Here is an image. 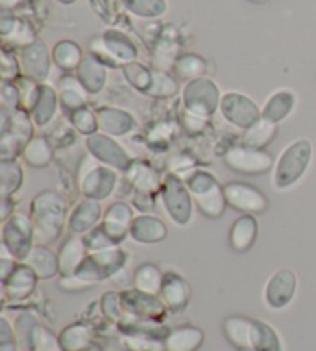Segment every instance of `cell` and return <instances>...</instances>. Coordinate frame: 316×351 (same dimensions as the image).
<instances>
[{"mask_svg": "<svg viewBox=\"0 0 316 351\" xmlns=\"http://www.w3.org/2000/svg\"><path fill=\"white\" fill-rule=\"evenodd\" d=\"M65 197L54 190L36 194L30 205V219L34 228L36 245H49L60 237L67 221Z\"/></svg>", "mask_w": 316, "mask_h": 351, "instance_id": "obj_1", "label": "cell"}, {"mask_svg": "<svg viewBox=\"0 0 316 351\" xmlns=\"http://www.w3.org/2000/svg\"><path fill=\"white\" fill-rule=\"evenodd\" d=\"M33 119L22 108H0V158L16 159L33 139Z\"/></svg>", "mask_w": 316, "mask_h": 351, "instance_id": "obj_2", "label": "cell"}, {"mask_svg": "<svg viewBox=\"0 0 316 351\" xmlns=\"http://www.w3.org/2000/svg\"><path fill=\"white\" fill-rule=\"evenodd\" d=\"M312 160V143L298 139L282 149L273 165V185L276 190H287L307 171Z\"/></svg>", "mask_w": 316, "mask_h": 351, "instance_id": "obj_3", "label": "cell"}, {"mask_svg": "<svg viewBox=\"0 0 316 351\" xmlns=\"http://www.w3.org/2000/svg\"><path fill=\"white\" fill-rule=\"evenodd\" d=\"M185 185L194 205L205 217L218 219L224 215L227 206L224 186H221L213 174L205 170H193L185 178Z\"/></svg>", "mask_w": 316, "mask_h": 351, "instance_id": "obj_4", "label": "cell"}, {"mask_svg": "<svg viewBox=\"0 0 316 351\" xmlns=\"http://www.w3.org/2000/svg\"><path fill=\"white\" fill-rule=\"evenodd\" d=\"M116 184V170L100 164L91 154L82 159L78 171V186L82 196L100 202V200H105L111 196Z\"/></svg>", "mask_w": 316, "mask_h": 351, "instance_id": "obj_5", "label": "cell"}, {"mask_svg": "<svg viewBox=\"0 0 316 351\" xmlns=\"http://www.w3.org/2000/svg\"><path fill=\"white\" fill-rule=\"evenodd\" d=\"M125 263L126 253L124 250L121 247H111L100 250V252L88 253L74 274L94 285L100 280L115 278L117 273L122 271Z\"/></svg>", "mask_w": 316, "mask_h": 351, "instance_id": "obj_6", "label": "cell"}, {"mask_svg": "<svg viewBox=\"0 0 316 351\" xmlns=\"http://www.w3.org/2000/svg\"><path fill=\"white\" fill-rule=\"evenodd\" d=\"M159 193L162 205L170 219L181 227L187 225L192 219L193 197L185 185V180H182L178 174L167 173L162 178Z\"/></svg>", "mask_w": 316, "mask_h": 351, "instance_id": "obj_7", "label": "cell"}, {"mask_svg": "<svg viewBox=\"0 0 316 351\" xmlns=\"http://www.w3.org/2000/svg\"><path fill=\"white\" fill-rule=\"evenodd\" d=\"M221 93L212 79L198 77L190 80L182 91V102L185 111L194 116L208 119L219 110Z\"/></svg>", "mask_w": 316, "mask_h": 351, "instance_id": "obj_8", "label": "cell"}, {"mask_svg": "<svg viewBox=\"0 0 316 351\" xmlns=\"http://www.w3.org/2000/svg\"><path fill=\"white\" fill-rule=\"evenodd\" d=\"M34 243V228L30 216L14 213L2 222V247L19 262H23Z\"/></svg>", "mask_w": 316, "mask_h": 351, "instance_id": "obj_9", "label": "cell"}, {"mask_svg": "<svg viewBox=\"0 0 316 351\" xmlns=\"http://www.w3.org/2000/svg\"><path fill=\"white\" fill-rule=\"evenodd\" d=\"M224 164L239 174L258 176L270 171L275 165V159L265 149L239 145L224 154Z\"/></svg>", "mask_w": 316, "mask_h": 351, "instance_id": "obj_10", "label": "cell"}, {"mask_svg": "<svg viewBox=\"0 0 316 351\" xmlns=\"http://www.w3.org/2000/svg\"><path fill=\"white\" fill-rule=\"evenodd\" d=\"M227 206L242 215H262L269 208V199L259 188L244 182H229L224 185Z\"/></svg>", "mask_w": 316, "mask_h": 351, "instance_id": "obj_11", "label": "cell"}, {"mask_svg": "<svg viewBox=\"0 0 316 351\" xmlns=\"http://www.w3.org/2000/svg\"><path fill=\"white\" fill-rule=\"evenodd\" d=\"M219 111L227 122L242 130H247L262 117L259 106L249 96L235 91L223 94Z\"/></svg>", "mask_w": 316, "mask_h": 351, "instance_id": "obj_12", "label": "cell"}, {"mask_svg": "<svg viewBox=\"0 0 316 351\" xmlns=\"http://www.w3.org/2000/svg\"><path fill=\"white\" fill-rule=\"evenodd\" d=\"M85 147L94 159L116 171L125 173L133 164L128 153L111 136L99 133V131L87 137Z\"/></svg>", "mask_w": 316, "mask_h": 351, "instance_id": "obj_13", "label": "cell"}, {"mask_svg": "<svg viewBox=\"0 0 316 351\" xmlns=\"http://www.w3.org/2000/svg\"><path fill=\"white\" fill-rule=\"evenodd\" d=\"M99 43V54L94 56L98 58L102 64H106L111 66H117V64H130L135 62L137 58V49L136 45L131 42L128 36L117 29H106L105 33L98 39Z\"/></svg>", "mask_w": 316, "mask_h": 351, "instance_id": "obj_14", "label": "cell"}, {"mask_svg": "<svg viewBox=\"0 0 316 351\" xmlns=\"http://www.w3.org/2000/svg\"><path fill=\"white\" fill-rule=\"evenodd\" d=\"M52 56L45 43L41 39H36L30 45L21 48L19 53V64L23 77L34 80L37 84H43L52 70Z\"/></svg>", "mask_w": 316, "mask_h": 351, "instance_id": "obj_15", "label": "cell"}, {"mask_svg": "<svg viewBox=\"0 0 316 351\" xmlns=\"http://www.w3.org/2000/svg\"><path fill=\"white\" fill-rule=\"evenodd\" d=\"M296 288H298V279L292 269H278L270 276L264 287V300L271 310H282L292 302Z\"/></svg>", "mask_w": 316, "mask_h": 351, "instance_id": "obj_16", "label": "cell"}, {"mask_svg": "<svg viewBox=\"0 0 316 351\" xmlns=\"http://www.w3.org/2000/svg\"><path fill=\"white\" fill-rule=\"evenodd\" d=\"M121 298L126 317L157 321V319H161L167 311L166 305L162 304L159 296H151V294L137 291L135 288H133V290L122 291Z\"/></svg>", "mask_w": 316, "mask_h": 351, "instance_id": "obj_17", "label": "cell"}, {"mask_svg": "<svg viewBox=\"0 0 316 351\" xmlns=\"http://www.w3.org/2000/svg\"><path fill=\"white\" fill-rule=\"evenodd\" d=\"M133 219H135V213L128 204L115 202L106 208L99 225L116 245H121L125 237L130 236V225Z\"/></svg>", "mask_w": 316, "mask_h": 351, "instance_id": "obj_18", "label": "cell"}, {"mask_svg": "<svg viewBox=\"0 0 316 351\" xmlns=\"http://www.w3.org/2000/svg\"><path fill=\"white\" fill-rule=\"evenodd\" d=\"M159 298L166 308L170 311H182L187 308L192 298V288L185 278L181 274L168 271L163 276Z\"/></svg>", "mask_w": 316, "mask_h": 351, "instance_id": "obj_19", "label": "cell"}, {"mask_svg": "<svg viewBox=\"0 0 316 351\" xmlns=\"http://www.w3.org/2000/svg\"><path fill=\"white\" fill-rule=\"evenodd\" d=\"M99 133L111 137H121L131 133L136 127V121L128 111H124L116 106H102L96 110Z\"/></svg>", "mask_w": 316, "mask_h": 351, "instance_id": "obj_20", "label": "cell"}, {"mask_svg": "<svg viewBox=\"0 0 316 351\" xmlns=\"http://www.w3.org/2000/svg\"><path fill=\"white\" fill-rule=\"evenodd\" d=\"M102 217V208L98 200L84 197L69 213L68 228L71 230L73 234L84 236L94 227H98Z\"/></svg>", "mask_w": 316, "mask_h": 351, "instance_id": "obj_21", "label": "cell"}, {"mask_svg": "<svg viewBox=\"0 0 316 351\" xmlns=\"http://www.w3.org/2000/svg\"><path fill=\"white\" fill-rule=\"evenodd\" d=\"M39 278L34 274L33 269L23 262H19L8 278L2 282L3 298L10 300H23L33 294Z\"/></svg>", "mask_w": 316, "mask_h": 351, "instance_id": "obj_22", "label": "cell"}, {"mask_svg": "<svg viewBox=\"0 0 316 351\" xmlns=\"http://www.w3.org/2000/svg\"><path fill=\"white\" fill-rule=\"evenodd\" d=\"M168 234L167 225L159 217L151 216L148 213L135 216L130 225V237L137 243L144 245H153L166 241Z\"/></svg>", "mask_w": 316, "mask_h": 351, "instance_id": "obj_23", "label": "cell"}, {"mask_svg": "<svg viewBox=\"0 0 316 351\" xmlns=\"http://www.w3.org/2000/svg\"><path fill=\"white\" fill-rule=\"evenodd\" d=\"M125 178L128 184L135 188L136 193L142 194H153L161 191L162 179L159 173H157L153 167L141 160H133L128 170L125 171Z\"/></svg>", "mask_w": 316, "mask_h": 351, "instance_id": "obj_24", "label": "cell"}, {"mask_svg": "<svg viewBox=\"0 0 316 351\" xmlns=\"http://www.w3.org/2000/svg\"><path fill=\"white\" fill-rule=\"evenodd\" d=\"M255 319L233 315L224 319L223 333L225 339L238 350H251Z\"/></svg>", "mask_w": 316, "mask_h": 351, "instance_id": "obj_25", "label": "cell"}, {"mask_svg": "<svg viewBox=\"0 0 316 351\" xmlns=\"http://www.w3.org/2000/svg\"><path fill=\"white\" fill-rule=\"evenodd\" d=\"M88 248L85 247L84 237L73 234L67 237L59 248V274L68 276L74 274L88 256Z\"/></svg>", "mask_w": 316, "mask_h": 351, "instance_id": "obj_26", "label": "cell"}, {"mask_svg": "<svg viewBox=\"0 0 316 351\" xmlns=\"http://www.w3.org/2000/svg\"><path fill=\"white\" fill-rule=\"evenodd\" d=\"M258 237V221L253 215H242L232 223L229 233L230 248L235 253H247Z\"/></svg>", "mask_w": 316, "mask_h": 351, "instance_id": "obj_27", "label": "cell"}, {"mask_svg": "<svg viewBox=\"0 0 316 351\" xmlns=\"http://www.w3.org/2000/svg\"><path fill=\"white\" fill-rule=\"evenodd\" d=\"M76 77L79 79L88 94H98L104 90L106 84V68L93 54H87L76 70Z\"/></svg>", "mask_w": 316, "mask_h": 351, "instance_id": "obj_28", "label": "cell"}, {"mask_svg": "<svg viewBox=\"0 0 316 351\" xmlns=\"http://www.w3.org/2000/svg\"><path fill=\"white\" fill-rule=\"evenodd\" d=\"M23 263L33 269L39 280L52 279L59 274L58 254L48 248V245H34Z\"/></svg>", "mask_w": 316, "mask_h": 351, "instance_id": "obj_29", "label": "cell"}, {"mask_svg": "<svg viewBox=\"0 0 316 351\" xmlns=\"http://www.w3.org/2000/svg\"><path fill=\"white\" fill-rule=\"evenodd\" d=\"M163 351H196L204 343V331L193 325L178 327L163 336Z\"/></svg>", "mask_w": 316, "mask_h": 351, "instance_id": "obj_30", "label": "cell"}, {"mask_svg": "<svg viewBox=\"0 0 316 351\" xmlns=\"http://www.w3.org/2000/svg\"><path fill=\"white\" fill-rule=\"evenodd\" d=\"M59 94L54 88L45 84H39V94L34 102L33 110L30 111V116L33 119L37 127H45L47 123L53 121V117L59 106Z\"/></svg>", "mask_w": 316, "mask_h": 351, "instance_id": "obj_31", "label": "cell"}, {"mask_svg": "<svg viewBox=\"0 0 316 351\" xmlns=\"http://www.w3.org/2000/svg\"><path fill=\"white\" fill-rule=\"evenodd\" d=\"M295 104L296 96L293 91L278 90L265 100V104L261 108L262 119H267V121L273 123H280L293 111Z\"/></svg>", "mask_w": 316, "mask_h": 351, "instance_id": "obj_32", "label": "cell"}, {"mask_svg": "<svg viewBox=\"0 0 316 351\" xmlns=\"http://www.w3.org/2000/svg\"><path fill=\"white\" fill-rule=\"evenodd\" d=\"M163 276H166V273H162L159 267L155 265V263L145 262L135 269L131 284L137 291L151 294V296H159Z\"/></svg>", "mask_w": 316, "mask_h": 351, "instance_id": "obj_33", "label": "cell"}, {"mask_svg": "<svg viewBox=\"0 0 316 351\" xmlns=\"http://www.w3.org/2000/svg\"><path fill=\"white\" fill-rule=\"evenodd\" d=\"M87 90L78 77L63 76L59 82V102L63 110L73 112L87 106Z\"/></svg>", "mask_w": 316, "mask_h": 351, "instance_id": "obj_34", "label": "cell"}, {"mask_svg": "<svg viewBox=\"0 0 316 351\" xmlns=\"http://www.w3.org/2000/svg\"><path fill=\"white\" fill-rule=\"evenodd\" d=\"M22 159L33 168H45L53 160V147L47 137L34 136L22 152Z\"/></svg>", "mask_w": 316, "mask_h": 351, "instance_id": "obj_35", "label": "cell"}, {"mask_svg": "<svg viewBox=\"0 0 316 351\" xmlns=\"http://www.w3.org/2000/svg\"><path fill=\"white\" fill-rule=\"evenodd\" d=\"M52 59L56 66L62 71L78 70L80 62L84 60V53L78 43L73 40H60L52 49Z\"/></svg>", "mask_w": 316, "mask_h": 351, "instance_id": "obj_36", "label": "cell"}, {"mask_svg": "<svg viewBox=\"0 0 316 351\" xmlns=\"http://www.w3.org/2000/svg\"><path fill=\"white\" fill-rule=\"evenodd\" d=\"M278 134V123L267 121V119H259L256 123L244 131L242 136V145L250 148L264 149L265 147L271 143Z\"/></svg>", "mask_w": 316, "mask_h": 351, "instance_id": "obj_37", "label": "cell"}, {"mask_svg": "<svg viewBox=\"0 0 316 351\" xmlns=\"http://www.w3.org/2000/svg\"><path fill=\"white\" fill-rule=\"evenodd\" d=\"M23 184L22 165L16 159L0 160V196L8 197L21 190Z\"/></svg>", "mask_w": 316, "mask_h": 351, "instance_id": "obj_38", "label": "cell"}, {"mask_svg": "<svg viewBox=\"0 0 316 351\" xmlns=\"http://www.w3.org/2000/svg\"><path fill=\"white\" fill-rule=\"evenodd\" d=\"M91 339V330L87 325L71 324L59 335V346L62 351H84L90 347Z\"/></svg>", "mask_w": 316, "mask_h": 351, "instance_id": "obj_39", "label": "cell"}, {"mask_svg": "<svg viewBox=\"0 0 316 351\" xmlns=\"http://www.w3.org/2000/svg\"><path fill=\"white\" fill-rule=\"evenodd\" d=\"M256 351H282L281 339L276 330L267 322L255 319V330H253V347Z\"/></svg>", "mask_w": 316, "mask_h": 351, "instance_id": "obj_40", "label": "cell"}, {"mask_svg": "<svg viewBox=\"0 0 316 351\" xmlns=\"http://www.w3.org/2000/svg\"><path fill=\"white\" fill-rule=\"evenodd\" d=\"M173 71L179 79L190 82V80L204 76L207 71V62L198 54H182L174 62Z\"/></svg>", "mask_w": 316, "mask_h": 351, "instance_id": "obj_41", "label": "cell"}, {"mask_svg": "<svg viewBox=\"0 0 316 351\" xmlns=\"http://www.w3.org/2000/svg\"><path fill=\"white\" fill-rule=\"evenodd\" d=\"M179 91V84L172 74L162 73V71H153V82L150 88L144 94L145 96L155 97V99H167L173 97Z\"/></svg>", "mask_w": 316, "mask_h": 351, "instance_id": "obj_42", "label": "cell"}, {"mask_svg": "<svg viewBox=\"0 0 316 351\" xmlns=\"http://www.w3.org/2000/svg\"><path fill=\"white\" fill-rule=\"evenodd\" d=\"M122 73L126 82L142 94L148 90L151 82H153V71H150L147 66H144L136 60L122 65Z\"/></svg>", "mask_w": 316, "mask_h": 351, "instance_id": "obj_43", "label": "cell"}, {"mask_svg": "<svg viewBox=\"0 0 316 351\" xmlns=\"http://www.w3.org/2000/svg\"><path fill=\"white\" fill-rule=\"evenodd\" d=\"M122 2L130 12L144 19L161 17L167 11L166 0H122Z\"/></svg>", "mask_w": 316, "mask_h": 351, "instance_id": "obj_44", "label": "cell"}, {"mask_svg": "<svg viewBox=\"0 0 316 351\" xmlns=\"http://www.w3.org/2000/svg\"><path fill=\"white\" fill-rule=\"evenodd\" d=\"M69 121H71L73 128L78 131V133L84 134L85 137L99 131L96 111H91L90 108H87V106L69 112Z\"/></svg>", "mask_w": 316, "mask_h": 351, "instance_id": "obj_45", "label": "cell"}, {"mask_svg": "<svg viewBox=\"0 0 316 351\" xmlns=\"http://www.w3.org/2000/svg\"><path fill=\"white\" fill-rule=\"evenodd\" d=\"M122 343L128 351H163V341H161V337L148 335L124 333Z\"/></svg>", "mask_w": 316, "mask_h": 351, "instance_id": "obj_46", "label": "cell"}, {"mask_svg": "<svg viewBox=\"0 0 316 351\" xmlns=\"http://www.w3.org/2000/svg\"><path fill=\"white\" fill-rule=\"evenodd\" d=\"M100 310H102V315L109 319V321L115 322L117 325L126 317L122 306L121 293H116V291L105 293L102 299H100Z\"/></svg>", "mask_w": 316, "mask_h": 351, "instance_id": "obj_47", "label": "cell"}, {"mask_svg": "<svg viewBox=\"0 0 316 351\" xmlns=\"http://www.w3.org/2000/svg\"><path fill=\"white\" fill-rule=\"evenodd\" d=\"M16 85L19 88V93H21V108L30 114V111L34 106L37 94H39V84L28 77H21L16 80Z\"/></svg>", "mask_w": 316, "mask_h": 351, "instance_id": "obj_48", "label": "cell"}, {"mask_svg": "<svg viewBox=\"0 0 316 351\" xmlns=\"http://www.w3.org/2000/svg\"><path fill=\"white\" fill-rule=\"evenodd\" d=\"M82 237H84L85 247L88 248V252H90V253L100 252V250L111 248V247H119V245H116V243L110 239L109 236L105 234V231L100 228V225H98V227H94L93 230L88 231V233L84 234Z\"/></svg>", "mask_w": 316, "mask_h": 351, "instance_id": "obj_49", "label": "cell"}, {"mask_svg": "<svg viewBox=\"0 0 316 351\" xmlns=\"http://www.w3.org/2000/svg\"><path fill=\"white\" fill-rule=\"evenodd\" d=\"M0 73H2V80H8V82H14L22 73L19 58L6 48H2V53H0Z\"/></svg>", "mask_w": 316, "mask_h": 351, "instance_id": "obj_50", "label": "cell"}, {"mask_svg": "<svg viewBox=\"0 0 316 351\" xmlns=\"http://www.w3.org/2000/svg\"><path fill=\"white\" fill-rule=\"evenodd\" d=\"M0 108H21V93H19V88L14 82L2 80V85H0Z\"/></svg>", "mask_w": 316, "mask_h": 351, "instance_id": "obj_51", "label": "cell"}, {"mask_svg": "<svg viewBox=\"0 0 316 351\" xmlns=\"http://www.w3.org/2000/svg\"><path fill=\"white\" fill-rule=\"evenodd\" d=\"M3 39H5V42H10L11 45H16L19 48L27 47L31 42L36 40L33 37V33H31V29L28 28V25H25L22 22H19L17 28L12 31L10 36L3 37Z\"/></svg>", "mask_w": 316, "mask_h": 351, "instance_id": "obj_52", "label": "cell"}, {"mask_svg": "<svg viewBox=\"0 0 316 351\" xmlns=\"http://www.w3.org/2000/svg\"><path fill=\"white\" fill-rule=\"evenodd\" d=\"M59 287L62 288L63 291L79 293V291L87 290V288L93 287V284H91V282H87L84 279H80L79 276H76V274H68V276H60Z\"/></svg>", "mask_w": 316, "mask_h": 351, "instance_id": "obj_53", "label": "cell"}, {"mask_svg": "<svg viewBox=\"0 0 316 351\" xmlns=\"http://www.w3.org/2000/svg\"><path fill=\"white\" fill-rule=\"evenodd\" d=\"M17 25L19 21L12 16V12L8 10H2V12H0V34L3 37L10 36L17 28Z\"/></svg>", "mask_w": 316, "mask_h": 351, "instance_id": "obj_54", "label": "cell"}, {"mask_svg": "<svg viewBox=\"0 0 316 351\" xmlns=\"http://www.w3.org/2000/svg\"><path fill=\"white\" fill-rule=\"evenodd\" d=\"M205 122H207V119L194 116V114H192V112L185 111L184 125H185V128L190 131V133H199V131L204 130Z\"/></svg>", "mask_w": 316, "mask_h": 351, "instance_id": "obj_55", "label": "cell"}, {"mask_svg": "<svg viewBox=\"0 0 316 351\" xmlns=\"http://www.w3.org/2000/svg\"><path fill=\"white\" fill-rule=\"evenodd\" d=\"M133 202H135V206L142 213H148L153 210V196L151 194H142V193H136L135 194V199H133Z\"/></svg>", "mask_w": 316, "mask_h": 351, "instance_id": "obj_56", "label": "cell"}, {"mask_svg": "<svg viewBox=\"0 0 316 351\" xmlns=\"http://www.w3.org/2000/svg\"><path fill=\"white\" fill-rule=\"evenodd\" d=\"M12 215H14V202H12V197H2V204H0V219H2V222H5Z\"/></svg>", "mask_w": 316, "mask_h": 351, "instance_id": "obj_57", "label": "cell"}, {"mask_svg": "<svg viewBox=\"0 0 316 351\" xmlns=\"http://www.w3.org/2000/svg\"><path fill=\"white\" fill-rule=\"evenodd\" d=\"M0 351H17V343H16V339L0 341Z\"/></svg>", "mask_w": 316, "mask_h": 351, "instance_id": "obj_58", "label": "cell"}, {"mask_svg": "<svg viewBox=\"0 0 316 351\" xmlns=\"http://www.w3.org/2000/svg\"><path fill=\"white\" fill-rule=\"evenodd\" d=\"M22 0H0V8L2 10H12L16 8V6L21 5Z\"/></svg>", "mask_w": 316, "mask_h": 351, "instance_id": "obj_59", "label": "cell"}, {"mask_svg": "<svg viewBox=\"0 0 316 351\" xmlns=\"http://www.w3.org/2000/svg\"><path fill=\"white\" fill-rule=\"evenodd\" d=\"M60 3H65V5H69V3H73V2H76V0H59Z\"/></svg>", "mask_w": 316, "mask_h": 351, "instance_id": "obj_60", "label": "cell"}, {"mask_svg": "<svg viewBox=\"0 0 316 351\" xmlns=\"http://www.w3.org/2000/svg\"><path fill=\"white\" fill-rule=\"evenodd\" d=\"M250 2H253V3H264V2H267V0H250Z\"/></svg>", "mask_w": 316, "mask_h": 351, "instance_id": "obj_61", "label": "cell"}, {"mask_svg": "<svg viewBox=\"0 0 316 351\" xmlns=\"http://www.w3.org/2000/svg\"><path fill=\"white\" fill-rule=\"evenodd\" d=\"M238 351H256V350H238Z\"/></svg>", "mask_w": 316, "mask_h": 351, "instance_id": "obj_62", "label": "cell"}]
</instances>
